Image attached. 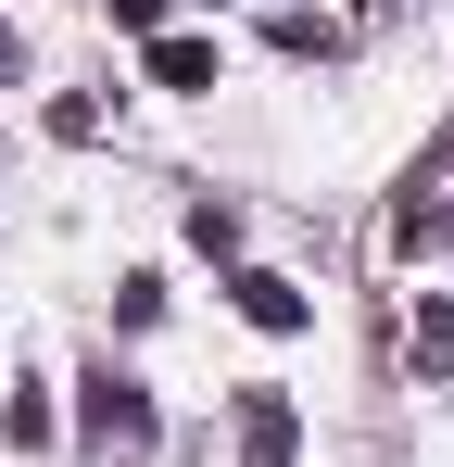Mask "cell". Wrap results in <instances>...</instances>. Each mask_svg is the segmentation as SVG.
<instances>
[{
	"label": "cell",
	"instance_id": "cell-3",
	"mask_svg": "<svg viewBox=\"0 0 454 467\" xmlns=\"http://www.w3.org/2000/svg\"><path fill=\"white\" fill-rule=\"evenodd\" d=\"M291 455H303L291 391H240V467H291Z\"/></svg>",
	"mask_w": 454,
	"mask_h": 467
},
{
	"label": "cell",
	"instance_id": "cell-6",
	"mask_svg": "<svg viewBox=\"0 0 454 467\" xmlns=\"http://www.w3.org/2000/svg\"><path fill=\"white\" fill-rule=\"evenodd\" d=\"M151 88H215V38H151Z\"/></svg>",
	"mask_w": 454,
	"mask_h": 467
},
{
	"label": "cell",
	"instance_id": "cell-9",
	"mask_svg": "<svg viewBox=\"0 0 454 467\" xmlns=\"http://www.w3.org/2000/svg\"><path fill=\"white\" fill-rule=\"evenodd\" d=\"M0 88H13V26H0Z\"/></svg>",
	"mask_w": 454,
	"mask_h": 467
},
{
	"label": "cell",
	"instance_id": "cell-7",
	"mask_svg": "<svg viewBox=\"0 0 454 467\" xmlns=\"http://www.w3.org/2000/svg\"><path fill=\"white\" fill-rule=\"evenodd\" d=\"M0 417H13V442H51V391H38V379H13V404H0Z\"/></svg>",
	"mask_w": 454,
	"mask_h": 467
},
{
	"label": "cell",
	"instance_id": "cell-5",
	"mask_svg": "<svg viewBox=\"0 0 454 467\" xmlns=\"http://www.w3.org/2000/svg\"><path fill=\"white\" fill-rule=\"evenodd\" d=\"M404 367H417V379H454V291L404 316Z\"/></svg>",
	"mask_w": 454,
	"mask_h": 467
},
{
	"label": "cell",
	"instance_id": "cell-1",
	"mask_svg": "<svg viewBox=\"0 0 454 467\" xmlns=\"http://www.w3.org/2000/svg\"><path fill=\"white\" fill-rule=\"evenodd\" d=\"M76 430H88V455H151L164 442V417H151V391L127 367H88L76 379Z\"/></svg>",
	"mask_w": 454,
	"mask_h": 467
},
{
	"label": "cell",
	"instance_id": "cell-2",
	"mask_svg": "<svg viewBox=\"0 0 454 467\" xmlns=\"http://www.w3.org/2000/svg\"><path fill=\"white\" fill-rule=\"evenodd\" d=\"M391 240H404V253H442V240H454V127L429 140V152H417L404 202H391Z\"/></svg>",
	"mask_w": 454,
	"mask_h": 467
},
{
	"label": "cell",
	"instance_id": "cell-4",
	"mask_svg": "<svg viewBox=\"0 0 454 467\" xmlns=\"http://www.w3.org/2000/svg\"><path fill=\"white\" fill-rule=\"evenodd\" d=\"M227 291H240V316H253V328H278V341H291L303 316H315V304H303V291H291V278H278V265H240Z\"/></svg>",
	"mask_w": 454,
	"mask_h": 467
},
{
	"label": "cell",
	"instance_id": "cell-10",
	"mask_svg": "<svg viewBox=\"0 0 454 467\" xmlns=\"http://www.w3.org/2000/svg\"><path fill=\"white\" fill-rule=\"evenodd\" d=\"M202 13H215V0H202Z\"/></svg>",
	"mask_w": 454,
	"mask_h": 467
},
{
	"label": "cell",
	"instance_id": "cell-8",
	"mask_svg": "<svg viewBox=\"0 0 454 467\" xmlns=\"http://www.w3.org/2000/svg\"><path fill=\"white\" fill-rule=\"evenodd\" d=\"M114 26H139V38H164V0H114Z\"/></svg>",
	"mask_w": 454,
	"mask_h": 467
}]
</instances>
